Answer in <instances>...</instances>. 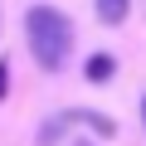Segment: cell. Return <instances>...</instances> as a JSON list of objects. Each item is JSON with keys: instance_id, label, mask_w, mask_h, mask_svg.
Masks as SVG:
<instances>
[{"instance_id": "cell-1", "label": "cell", "mask_w": 146, "mask_h": 146, "mask_svg": "<svg viewBox=\"0 0 146 146\" xmlns=\"http://www.w3.org/2000/svg\"><path fill=\"white\" fill-rule=\"evenodd\" d=\"M25 39H29V54H34V63L44 73H58L68 63V54H73V25L54 5H34L25 15Z\"/></svg>"}, {"instance_id": "cell-2", "label": "cell", "mask_w": 146, "mask_h": 146, "mask_svg": "<svg viewBox=\"0 0 146 146\" xmlns=\"http://www.w3.org/2000/svg\"><path fill=\"white\" fill-rule=\"evenodd\" d=\"M83 73H88V83H107L112 73H117V58H112V54H88Z\"/></svg>"}, {"instance_id": "cell-3", "label": "cell", "mask_w": 146, "mask_h": 146, "mask_svg": "<svg viewBox=\"0 0 146 146\" xmlns=\"http://www.w3.org/2000/svg\"><path fill=\"white\" fill-rule=\"evenodd\" d=\"M127 10H131V0H98V20L102 25H122Z\"/></svg>"}, {"instance_id": "cell-4", "label": "cell", "mask_w": 146, "mask_h": 146, "mask_svg": "<svg viewBox=\"0 0 146 146\" xmlns=\"http://www.w3.org/2000/svg\"><path fill=\"white\" fill-rule=\"evenodd\" d=\"M5 93H10V63L0 58V102H5Z\"/></svg>"}, {"instance_id": "cell-5", "label": "cell", "mask_w": 146, "mask_h": 146, "mask_svg": "<svg viewBox=\"0 0 146 146\" xmlns=\"http://www.w3.org/2000/svg\"><path fill=\"white\" fill-rule=\"evenodd\" d=\"M141 122H146V98H141Z\"/></svg>"}]
</instances>
